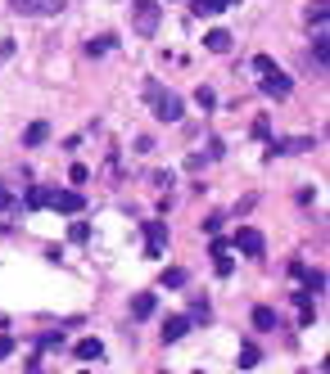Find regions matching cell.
Masks as SVG:
<instances>
[{
    "mask_svg": "<svg viewBox=\"0 0 330 374\" xmlns=\"http://www.w3.org/2000/svg\"><path fill=\"white\" fill-rule=\"evenodd\" d=\"M204 45H209L213 54H226V50H231V32H226V27H213V32L204 36Z\"/></svg>",
    "mask_w": 330,
    "mask_h": 374,
    "instance_id": "8fae6325",
    "label": "cell"
},
{
    "mask_svg": "<svg viewBox=\"0 0 330 374\" xmlns=\"http://www.w3.org/2000/svg\"><path fill=\"white\" fill-rule=\"evenodd\" d=\"M50 208H55V212H82V194L78 190H55L50 194Z\"/></svg>",
    "mask_w": 330,
    "mask_h": 374,
    "instance_id": "52a82bcc",
    "label": "cell"
},
{
    "mask_svg": "<svg viewBox=\"0 0 330 374\" xmlns=\"http://www.w3.org/2000/svg\"><path fill=\"white\" fill-rule=\"evenodd\" d=\"M181 284H186V271H181V266H167L163 271V289H181Z\"/></svg>",
    "mask_w": 330,
    "mask_h": 374,
    "instance_id": "e0dca14e",
    "label": "cell"
},
{
    "mask_svg": "<svg viewBox=\"0 0 330 374\" xmlns=\"http://www.w3.org/2000/svg\"><path fill=\"white\" fill-rule=\"evenodd\" d=\"M10 208H14V194H10V185L0 181V212H10Z\"/></svg>",
    "mask_w": 330,
    "mask_h": 374,
    "instance_id": "4316f807",
    "label": "cell"
},
{
    "mask_svg": "<svg viewBox=\"0 0 330 374\" xmlns=\"http://www.w3.org/2000/svg\"><path fill=\"white\" fill-rule=\"evenodd\" d=\"M50 203V190L45 185H27V208H45Z\"/></svg>",
    "mask_w": 330,
    "mask_h": 374,
    "instance_id": "2e32d148",
    "label": "cell"
},
{
    "mask_svg": "<svg viewBox=\"0 0 330 374\" xmlns=\"http://www.w3.org/2000/svg\"><path fill=\"white\" fill-rule=\"evenodd\" d=\"M226 5H231V0H195V14H199V18H209V14H222Z\"/></svg>",
    "mask_w": 330,
    "mask_h": 374,
    "instance_id": "9a60e30c",
    "label": "cell"
},
{
    "mask_svg": "<svg viewBox=\"0 0 330 374\" xmlns=\"http://www.w3.org/2000/svg\"><path fill=\"white\" fill-rule=\"evenodd\" d=\"M308 149H312V136H290V140H276L267 149V158H276V153H308Z\"/></svg>",
    "mask_w": 330,
    "mask_h": 374,
    "instance_id": "8992f818",
    "label": "cell"
},
{
    "mask_svg": "<svg viewBox=\"0 0 330 374\" xmlns=\"http://www.w3.org/2000/svg\"><path fill=\"white\" fill-rule=\"evenodd\" d=\"M312 54H317V64L326 68V54H330V41H326V32H317V41H312Z\"/></svg>",
    "mask_w": 330,
    "mask_h": 374,
    "instance_id": "ffe728a7",
    "label": "cell"
},
{
    "mask_svg": "<svg viewBox=\"0 0 330 374\" xmlns=\"http://www.w3.org/2000/svg\"><path fill=\"white\" fill-rule=\"evenodd\" d=\"M298 275H303L308 289H321V284H326V271H298Z\"/></svg>",
    "mask_w": 330,
    "mask_h": 374,
    "instance_id": "7402d4cb",
    "label": "cell"
},
{
    "mask_svg": "<svg viewBox=\"0 0 330 374\" xmlns=\"http://www.w3.org/2000/svg\"><path fill=\"white\" fill-rule=\"evenodd\" d=\"M258 361H263V352H258V347H253V342H249V347H244V352H240V365H244V370H253V365H258Z\"/></svg>",
    "mask_w": 330,
    "mask_h": 374,
    "instance_id": "44dd1931",
    "label": "cell"
},
{
    "mask_svg": "<svg viewBox=\"0 0 330 374\" xmlns=\"http://www.w3.org/2000/svg\"><path fill=\"white\" fill-rule=\"evenodd\" d=\"M195 104L204 108V113H209V108L217 104V95H213V86H199V90H195Z\"/></svg>",
    "mask_w": 330,
    "mask_h": 374,
    "instance_id": "ac0fdd59",
    "label": "cell"
},
{
    "mask_svg": "<svg viewBox=\"0 0 330 374\" xmlns=\"http://www.w3.org/2000/svg\"><path fill=\"white\" fill-rule=\"evenodd\" d=\"M326 10H330L326 0H317V5H312V10H308V23H326Z\"/></svg>",
    "mask_w": 330,
    "mask_h": 374,
    "instance_id": "603a6c76",
    "label": "cell"
},
{
    "mask_svg": "<svg viewBox=\"0 0 330 374\" xmlns=\"http://www.w3.org/2000/svg\"><path fill=\"white\" fill-rule=\"evenodd\" d=\"M45 140H50V127H45V122H32V127L23 131V145H27V149H36V145H45Z\"/></svg>",
    "mask_w": 330,
    "mask_h": 374,
    "instance_id": "4fadbf2b",
    "label": "cell"
},
{
    "mask_svg": "<svg viewBox=\"0 0 330 374\" xmlns=\"http://www.w3.org/2000/svg\"><path fill=\"white\" fill-rule=\"evenodd\" d=\"M86 50H91V54H104V50H113V36H99V41H91Z\"/></svg>",
    "mask_w": 330,
    "mask_h": 374,
    "instance_id": "484cf974",
    "label": "cell"
},
{
    "mask_svg": "<svg viewBox=\"0 0 330 374\" xmlns=\"http://www.w3.org/2000/svg\"><path fill=\"white\" fill-rule=\"evenodd\" d=\"M294 86H290V77L285 73H267L263 77V95H272V99H285Z\"/></svg>",
    "mask_w": 330,
    "mask_h": 374,
    "instance_id": "ba28073f",
    "label": "cell"
},
{
    "mask_svg": "<svg viewBox=\"0 0 330 374\" xmlns=\"http://www.w3.org/2000/svg\"><path fill=\"white\" fill-rule=\"evenodd\" d=\"M132 316H141V321H145V316H154V293H136V298H132Z\"/></svg>",
    "mask_w": 330,
    "mask_h": 374,
    "instance_id": "5bb4252c",
    "label": "cell"
},
{
    "mask_svg": "<svg viewBox=\"0 0 330 374\" xmlns=\"http://www.w3.org/2000/svg\"><path fill=\"white\" fill-rule=\"evenodd\" d=\"M231 266H235L231 253H226V257H213V271H217V275H231Z\"/></svg>",
    "mask_w": 330,
    "mask_h": 374,
    "instance_id": "cb8c5ba5",
    "label": "cell"
},
{
    "mask_svg": "<svg viewBox=\"0 0 330 374\" xmlns=\"http://www.w3.org/2000/svg\"><path fill=\"white\" fill-rule=\"evenodd\" d=\"M73 352H78V361H99V356H104V342H99V338H82Z\"/></svg>",
    "mask_w": 330,
    "mask_h": 374,
    "instance_id": "7c38bea8",
    "label": "cell"
},
{
    "mask_svg": "<svg viewBox=\"0 0 330 374\" xmlns=\"http://www.w3.org/2000/svg\"><path fill=\"white\" fill-rule=\"evenodd\" d=\"M0 235H5V225H0Z\"/></svg>",
    "mask_w": 330,
    "mask_h": 374,
    "instance_id": "4dcf8cb0",
    "label": "cell"
},
{
    "mask_svg": "<svg viewBox=\"0 0 330 374\" xmlns=\"http://www.w3.org/2000/svg\"><path fill=\"white\" fill-rule=\"evenodd\" d=\"M167 248V221H145V257H163Z\"/></svg>",
    "mask_w": 330,
    "mask_h": 374,
    "instance_id": "3957f363",
    "label": "cell"
},
{
    "mask_svg": "<svg viewBox=\"0 0 330 374\" xmlns=\"http://www.w3.org/2000/svg\"><path fill=\"white\" fill-rule=\"evenodd\" d=\"M86 176H91V171L82 167V162H78V167H73V171H68V181H73V185H82V181H86Z\"/></svg>",
    "mask_w": 330,
    "mask_h": 374,
    "instance_id": "f1b7e54d",
    "label": "cell"
},
{
    "mask_svg": "<svg viewBox=\"0 0 330 374\" xmlns=\"http://www.w3.org/2000/svg\"><path fill=\"white\" fill-rule=\"evenodd\" d=\"M158 18H163L158 0H132V23H136V36H154V32H158Z\"/></svg>",
    "mask_w": 330,
    "mask_h": 374,
    "instance_id": "7a4b0ae2",
    "label": "cell"
},
{
    "mask_svg": "<svg viewBox=\"0 0 330 374\" xmlns=\"http://www.w3.org/2000/svg\"><path fill=\"white\" fill-rule=\"evenodd\" d=\"M68 239H73V244H86V239H91V225L86 221H73V225H68Z\"/></svg>",
    "mask_w": 330,
    "mask_h": 374,
    "instance_id": "d6986e66",
    "label": "cell"
},
{
    "mask_svg": "<svg viewBox=\"0 0 330 374\" xmlns=\"http://www.w3.org/2000/svg\"><path fill=\"white\" fill-rule=\"evenodd\" d=\"M186 329H190V316H167V325H163V342L186 338Z\"/></svg>",
    "mask_w": 330,
    "mask_h": 374,
    "instance_id": "9c48e42d",
    "label": "cell"
},
{
    "mask_svg": "<svg viewBox=\"0 0 330 374\" xmlns=\"http://www.w3.org/2000/svg\"><path fill=\"white\" fill-rule=\"evenodd\" d=\"M195 374H204V370H195Z\"/></svg>",
    "mask_w": 330,
    "mask_h": 374,
    "instance_id": "1f68e13d",
    "label": "cell"
},
{
    "mask_svg": "<svg viewBox=\"0 0 330 374\" xmlns=\"http://www.w3.org/2000/svg\"><path fill=\"white\" fill-rule=\"evenodd\" d=\"M209 253H213V257H226V253H231V244H226V239H213Z\"/></svg>",
    "mask_w": 330,
    "mask_h": 374,
    "instance_id": "83f0119b",
    "label": "cell"
},
{
    "mask_svg": "<svg viewBox=\"0 0 330 374\" xmlns=\"http://www.w3.org/2000/svg\"><path fill=\"white\" fill-rule=\"evenodd\" d=\"M10 352H14V338H10V334H0V361H5Z\"/></svg>",
    "mask_w": 330,
    "mask_h": 374,
    "instance_id": "f546056e",
    "label": "cell"
},
{
    "mask_svg": "<svg viewBox=\"0 0 330 374\" xmlns=\"http://www.w3.org/2000/svg\"><path fill=\"white\" fill-rule=\"evenodd\" d=\"M145 99L154 104V118L158 122H181V95L163 90L158 82H145Z\"/></svg>",
    "mask_w": 330,
    "mask_h": 374,
    "instance_id": "6da1fadb",
    "label": "cell"
},
{
    "mask_svg": "<svg viewBox=\"0 0 330 374\" xmlns=\"http://www.w3.org/2000/svg\"><path fill=\"white\" fill-rule=\"evenodd\" d=\"M14 14H32V18H41V14H59L68 5V0H10Z\"/></svg>",
    "mask_w": 330,
    "mask_h": 374,
    "instance_id": "277c9868",
    "label": "cell"
},
{
    "mask_svg": "<svg viewBox=\"0 0 330 374\" xmlns=\"http://www.w3.org/2000/svg\"><path fill=\"white\" fill-rule=\"evenodd\" d=\"M235 248H244V257H263V235L253 230V225H244V230H235Z\"/></svg>",
    "mask_w": 330,
    "mask_h": 374,
    "instance_id": "5b68a950",
    "label": "cell"
},
{
    "mask_svg": "<svg viewBox=\"0 0 330 374\" xmlns=\"http://www.w3.org/2000/svg\"><path fill=\"white\" fill-rule=\"evenodd\" d=\"M253 73H276V64H272V59H267V54H258V59H253Z\"/></svg>",
    "mask_w": 330,
    "mask_h": 374,
    "instance_id": "d4e9b609",
    "label": "cell"
},
{
    "mask_svg": "<svg viewBox=\"0 0 330 374\" xmlns=\"http://www.w3.org/2000/svg\"><path fill=\"white\" fill-rule=\"evenodd\" d=\"M249 321H253V329H263V334H272L276 325H281V321H276V311H272V307H253V316H249Z\"/></svg>",
    "mask_w": 330,
    "mask_h": 374,
    "instance_id": "30bf717a",
    "label": "cell"
}]
</instances>
